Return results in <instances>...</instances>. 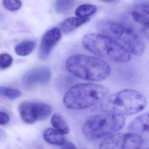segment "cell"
I'll return each mask as SVG.
<instances>
[{
	"mask_svg": "<svg viewBox=\"0 0 149 149\" xmlns=\"http://www.w3.org/2000/svg\"><path fill=\"white\" fill-rule=\"evenodd\" d=\"M144 95L137 90L125 89L107 96L100 104L101 111L117 115L131 116L138 113L147 106Z\"/></svg>",
	"mask_w": 149,
	"mask_h": 149,
	"instance_id": "obj_1",
	"label": "cell"
},
{
	"mask_svg": "<svg viewBox=\"0 0 149 149\" xmlns=\"http://www.w3.org/2000/svg\"><path fill=\"white\" fill-rule=\"evenodd\" d=\"M67 70L82 79L100 81L108 78L111 73L110 65L99 58L83 54H75L66 62Z\"/></svg>",
	"mask_w": 149,
	"mask_h": 149,
	"instance_id": "obj_2",
	"label": "cell"
},
{
	"mask_svg": "<svg viewBox=\"0 0 149 149\" xmlns=\"http://www.w3.org/2000/svg\"><path fill=\"white\" fill-rule=\"evenodd\" d=\"M97 28L100 34L109 38L130 54L140 56L144 52V42L132 27L113 21H106L99 23Z\"/></svg>",
	"mask_w": 149,
	"mask_h": 149,
	"instance_id": "obj_3",
	"label": "cell"
},
{
	"mask_svg": "<svg viewBox=\"0 0 149 149\" xmlns=\"http://www.w3.org/2000/svg\"><path fill=\"white\" fill-rule=\"evenodd\" d=\"M108 93V89L104 86L94 83H80L67 90L63 102L69 109L82 110L101 102Z\"/></svg>",
	"mask_w": 149,
	"mask_h": 149,
	"instance_id": "obj_4",
	"label": "cell"
},
{
	"mask_svg": "<svg viewBox=\"0 0 149 149\" xmlns=\"http://www.w3.org/2000/svg\"><path fill=\"white\" fill-rule=\"evenodd\" d=\"M83 47L94 55L118 63H126L131 58L130 53L109 38L101 34H88L82 38Z\"/></svg>",
	"mask_w": 149,
	"mask_h": 149,
	"instance_id": "obj_5",
	"label": "cell"
},
{
	"mask_svg": "<svg viewBox=\"0 0 149 149\" xmlns=\"http://www.w3.org/2000/svg\"><path fill=\"white\" fill-rule=\"evenodd\" d=\"M125 123L124 116L105 113L89 118L82 126V132L89 139H99L120 131Z\"/></svg>",
	"mask_w": 149,
	"mask_h": 149,
	"instance_id": "obj_6",
	"label": "cell"
},
{
	"mask_svg": "<svg viewBox=\"0 0 149 149\" xmlns=\"http://www.w3.org/2000/svg\"><path fill=\"white\" fill-rule=\"evenodd\" d=\"M142 136L135 133H118L106 137L99 149H140L143 145Z\"/></svg>",
	"mask_w": 149,
	"mask_h": 149,
	"instance_id": "obj_7",
	"label": "cell"
},
{
	"mask_svg": "<svg viewBox=\"0 0 149 149\" xmlns=\"http://www.w3.org/2000/svg\"><path fill=\"white\" fill-rule=\"evenodd\" d=\"M51 77V72L48 67H41L33 69L24 74L22 83L27 87L35 85H44L49 82Z\"/></svg>",
	"mask_w": 149,
	"mask_h": 149,
	"instance_id": "obj_8",
	"label": "cell"
},
{
	"mask_svg": "<svg viewBox=\"0 0 149 149\" xmlns=\"http://www.w3.org/2000/svg\"><path fill=\"white\" fill-rule=\"evenodd\" d=\"M61 36V31L58 28H53L45 34L39 48L40 59L44 60L48 57L53 47L60 40Z\"/></svg>",
	"mask_w": 149,
	"mask_h": 149,
	"instance_id": "obj_9",
	"label": "cell"
},
{
	"mask_svg": "<svg viewBox=\"0 0 149 149\" xmlns=\"http://www.w3.org/2000/svg\"><path fill=\"white\" fill-rule=\"evenodd\" d=\"M129 130L138 134H148L149 130V114H143L137 116L129 124Z\"/></svg>",
	"mask_w": 149,
	"mask_h": 149,
	"instance_id": "obj_10",
	"label": "cell"
},
{
	"mask_svg": "<svg viewBox=\"0 0 149 149\" xmlns=\"http://www.w3.org/2000/svg\"><path fill=\"white\" fill-rule=\"evenodd\" d=\"M19 111L21 118L24 123L32 124L37 120L35 103L23 102L19 106Z\"/></svg>",
	"mask_w": 149,
	"mask_h": 149,
	"instance_id": "obj_11",
	"label": "cell"
},
{
	"mask_svg": "<svg viewBox=\"0 0 149 149\" xmlns=\"http://www.w3.org/2000/svg\"><path fill=\"white\" fill-rule=\"evenodd\" d=\"M134 20L145 28L149 29V7L148 4H140L134 8L132 14Z\"/></svg>",
	"mask_w": 149,
	"mask_h": 149,
	"instance_id": "obj_12",
	"label": "cell"
},
{
	"mask_svg": "<svg viewBox=\"0 0 149 149\" xmlns=\"http://www.w3.org/2000/svg\"><path fill=\"white\" fill-rule=\"evenodd\" d=\"M43 138L45 142L53 145L62 146L65 143L64 134L55 129H47L44 132Z\"/></svg>",
	"mask_w": 149,
	"mask_h": 149,
	"instance_id": "obj_13",
	"label": "cell"
},
{
	"mask_svg": "<svg viewBox=\"0 0 149 149\" xmlns=\"http://www.w3.org/2000/svg\"><path fill=\"white\" fill-rule=\"evenodd\" d=\"M88 17H70L63 21L60 25V30L64 33L72 31L78 27L89 22Z\"/></svg>",
	"mask_w": 149,
	"mask_h": 149,
	"instance_id": "obj_14",
	"label": "cell"
},
{
	"mask_svg": "<svg viewBox=\"0 0 149 149\" xmlns=\"http://www.w3.org/2000/svg\"><path fill=\"white\" fill-rule=\"evenodd\" d=\"M51 123L55 129L64 134H67L70 132L69 125L60 114L54 113L52 116Z\"/></svg>",
	"mask_w": 149,
	"mask_h": 149,
	"instance_id": "obj_15",
	"label": "cell"
},
{
	"mask_svg": "<svg viewBox=\"0 0 149 149\" xmlns=\"http://www.w3.org/2000/svg\"><path fill=\"white\" fill-rule=\"evenodd\" d=\"M36 45V43L34 41H24L15 46V52L18 56H25L29 55L33 52Z\"/></svg>",
	"mask_w": 149,
	"mask_h": 149,
	"instance_id": "obj_16",
	"label": "cell"
},
{
	"mask_svg": "<svg viewBox=\"0 0 149 149\" xmlns=\"http://www.w3.org/2000/svg\"><path fill=\"white\" fill-rule=\"evenodd\" d=\"M35 104L37 120H43L48 118L51 114L52 109L50 105L42 102H38Z\"/></svg>",
	"mask_w": 149,
	"mask_h": 149,
	"instance_id": "obj_17",
	"label": "cell"
},
{
	"mask_svg": "<svg viewBox=\"0 0 149 149\" xmlns=\"http://www.w3.org/2000/svg\"><path fill=\"white\" fill-rule=\"evenodd\" d=\"M97 11V8L93 4H82L79 6L75 11V14L78 17H87L93 15Z\"/></svg>",
	"mask_w": 149,
	"mask_h": 149,
	"instance_id": "obj_18",
	"label": "cell"
},
{
	"mask_svg": "<svg viewBox=\"0 0 149 149\" xmlns=\"http://www.w3.org/2000/svg\"><path fill=\"white\" fill-rule=\"evenodd\" d=\"M74 3V0H57L55 3V9L58 13L62 14L71 9Z\"/></svg>",
	"mask_w": 149,
	"mask_h": 149,
	"instance_id": "obj_19",
	"label": "cell"
},
{
	"mask_svg": "<svg viewBox=\"0 0 149 149\" xmlns=\"http://www.w3.org/2000/svg\"><path fill=\"white\" fill-rule=\"evenodd\" d=\"M22 93L19 90L5 86H0V95L11 100L21 97Z\"/></svg>",
	"mask_w": 149,
	"mask_h": 149,
	"instance_id": "obj_20",
	"label": "cell"
},
{
	"mask_svg": "<svg viewBox=\"0 0 149 149\" xmlns=\"http://www.w3.org/2000/svg\"><path fill=\"white\" fill-rule=\"evenodd\" d=\"M3 3L5 8L10 11L19 10L22 5L21 0H3Z\"/></svg>",
	"mask_w": 149,
	"mask_h": 149,
	"instance_id": "obj_21",
	"label": "cell"
},
{
	"mask_svg": "<svg viewBox=\"0 0 149 149\" xmlns=\"http://www.w3.org/2000/svg\"><path fill=\"white\" fill-rule=\"evenodd\" d=\"M12 62L13 58L9 54L3 53L0 55V69H7L11 65Z\"/></svg>",
	"mask_w": 149,
	"mask_h": 149,
	"instance_id": "obj_22",
	"label": "cell"
},
{
	"mask_svg": "<svg viewBox=\"0 0 149 149\" xmlns=\"http://www.w3.org/2000/svg\"><path fill=\"white\" fill-rule=\"evenodd\" d=\"M9 120V117L6 113L0 112V125H6Z\"/></svg>",
	"mask_w": 149,
	"mask_h": 149,
	"instance_id": "obj_23",
	"label": "cell"
},
{
	"mask_svg": "<svg viewBox=\"0 0 149 149\" xmlns=\"http://www.w3.org/2000/svg\"><path fill=\"white\" fill-rule=\"evenodd\" d=\"M61 149H77L74 143L70 141H66L61 146Z\"/></svg>",
	"mask_w": 149,
	"mask_h": 149,
	"instance_id": "obj_24",
	"label": "cell"
},
{
	"mask_svg": "<svg viewBox=\"0 0 149 149\" xmlns=\"http://www.w3.org/2000/svg\"><path fill=\"white\" fill-rule=\"evenodd\" d=\"M100 1L106 3H113L115 2L116 0H100Z\"/></svg>",
	"mask_w": 149,
	"mask_h": 149,
	"instance_id": "obj_25",
	"label": "cell"
},
{
	"mask_svg": "<svg viewBox=\"0 0 149 149\" xmlns=\"http://www.w3.org/2000/svg\"><path fill=\"white\" fill-rule=\"evenodd\" d=\"M149 149L148 148V149Z\"/></svg>",
	"mask_w": 149,
	"mask_h": 149,
	"instance_id": "obj_26",
	"label": "cell"
}]
</instances>
